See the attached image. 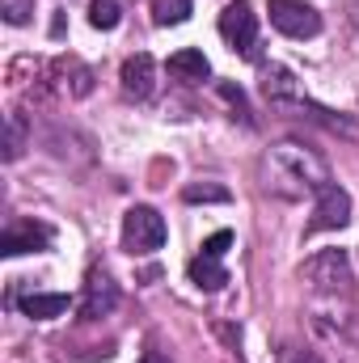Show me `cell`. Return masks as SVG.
<instances>
[{
	"label": "cell",
	"instance_id": "cell-8",
	"mask_svg": "<svg viewBox=\"0 0 359 363\" xmlns=\"http://www.w3.org/2000/svg\"><path fill=\"white\" fill-rule=\"evenodd\" d=\"M47 245H51V228H47V224H34V220H17V224H9L4 237H0V254H4V258L38 254V250H47Z\"/></svg>",
	"mask_w": 359,
	"mask_h": 363
},
{
	"label": "cell",
	"instance_id": "cell-10",
	"mask_svg": "<svg viewBox=\"0 0 359 363\" xmlns=\"http://www.w3.org/2000/svg\"><path fill=\"white\" fill-rule=\"evenodd\" d=\"M118 304V287L106 271H93L89 283H85V304H81V317L93 321V317H106L110 308Z\"/></svg>",
	"mask_w": 359,
	"mask_h": 363
},
{
	"label": "cell",
	"instance_id": "cell-20",
	"mask_svg": "<svg viewBox=\"0 0 359 363\" xmlns=\"http://www.w3.org/2000/svg\"><path fill=\"white\" fill-rule=\"evenodd\" d=\"M228 245H233V233H228V228H220V233H211V237L203 241V250H199V254H211V258H224V250H228Z\"/></svg>",
	"mask_w": 359,
	"mask_h": 363
},
{
	"label": "cell",
	"instance_id": "cell-15",
	"mask_svg": "<svg viewBox=\"0 0 359 363\" xmlns=\"http://www.w3.org/2000/svg\"><path fill=\"white\" fill-rule=\"evenodd\" d=\"M190 17V0H153V21L157 26H182Z\"/></svg>",
	"mask_w": 359,
	"mask_h": 363
},
{
	"label": "cell",
	"instance_id": "cell-21",
	"mask_svg": "<svg viewBox=\"0 0 359 363\" xmlns=\"http://www.w3.org/2000/svg\"><path fill=\"white\" fill-rule=\"evenodd\" d=\"M279 363H321L313 351H300V347H283L279 351Z\"/></svg>",
	"mask_w": 359,
	"mask_h": 363
},
{
	"label": "cell",
	"instance_id": "cell-3",
	"mask_svg": "<svg viewBox=\"0 0 359 363\" xmlns=\"http://www.w3.org/2000/svg\"><path fill=\"white\" fill-rule=\"evenodd\" d=\"M220 38H224L237 55L254 60V51H258V13H254L250 0H233V4L220 13Z\"/></svg>",
	"mask_w": 359,
	"mask_h": 363
},
{
	"label": "cell",
	"instance_id": "cell-16",
	"mask_svg": "<svg viewBox=\"0 0 359 363\" xmlns=\"http://www.w3.org/2000/svg\"><path fill=\"white\" fill-rule=\"evenodd\" d=\"M123 21V9L114 4V0H93L89 4V26L93 30H114Z\"/></svg>",
	"mask_w": 359,
	"mask_h": 363
},
{
	"label": "cell",
	"instance_id": "cell-19",
	"mask_svg": "<svg viewBox=\"0 0 359 363\" xmlns=\"http://www.w3.org/2000/svg\"><path fill=\"white\" fill-rule=\"evenodd\" d=\"M220 97H224L228 106H237L245 123H254V118H250V101H245V93H241V85H233V81H220Z\"/></svg>",
	"mask_w": 359,
	"mask_h": 363
},
{
	"label": "cell",
	"instance_id": "cell-7",
	"mask_svg": "<svg viewBox=\"0 0 359 363\" xmlns=\"http://www.w3.org/2000/svg\"><path fill=\"white\" fill-rule=\"evenodd\" d=\"M351 220V194L338 186V182H330L321 194H317V207H313V220H309V237L313 233H326V228H343Z\"/></svg>",
	"mask_w": 359,
	"mask_h": 363
},
{
	"label": "cell",
	"instance_id": "cell-13",
	"mask_svg": "<svg viewBox=\"0 0 359 363\" xmlns=\"http://www.w3.org/2000/svg\"><path fill=\"white\" fill-rule=\"evenodd\" d=\"M170 77H178V81H207L211 77V64H207V55L203 51H194V47H186L178 55H170Z\"/></svg>",
	"mask_w": 359,
	"mask_h": 363
},
{
	"label": "cell",
	"instance_id": "cell-4",
	"mask_svg": "<svg viewBox=\"0 0 359 363\" xmlns=\"http://www.w3.org/2000/svg\"><path fill=\"white\" fill-rule=\"evenodd\" d=\"M165 245V220L153 207H131L123 216V250L127 254H157Z\"/></svg>",
	"mask_w": 359,
	"mask_h": 363
},
{
	"label": "cell",
	"instance_id": "cell-17",
	"mask_svg": "<svg viewBox=\"0 0 359 363\" xmlns=\"http://www.w3.org/2000/svg\"><path fill=\"white\" fill-rule=\"evenodd\" d=\"M182 199H186V203H228L233 194H228L224 186H211V182H194V186H186V190H182Z\"/></svg>",
	"mask_w": 359,
	"mask_h": 363
},
{
	"label": "cell",
	"instance_id": "cell-2",
	"mask_svg": "<svg viewBox=\"0 0 359 363\" xmlns=\"http://www.w3.org/2000/svg\"><path fill=\"white\" fill-rule=\"evenodd\" d=\"M263 93H267V101L275 106V110H283V114H292V118H309V123H317V127H326V131H334V135L359 140V123L355 118L317 106L309 93L300 89V81H296L287 68H270L267 81H263Z\"/></svg>",
	"mask_w": 359,
	"mask_h": 363
},
{
	"label": "cell",
	"instance_id": "cell-22",
	"mask_svg": "<svg viewBox=\"0 0 359 363\" xmlns=\"http://www.w3.org/2000/svg\"><path fill=\"white\" fill-rule=\"evenodd\" d=\"M140 363H170V359H165L161 351H144V359H140Z\"/></svg>",
	"mask_w": 359,
	"mask_h": 363
},
{
	"label": "cell",
	"instance_id": "cell-5",
	"mask_svg": "<svg viewBox=\"0 0 359 363\" xmlns=\"http://www.w3.org/2000/svg\"><path fill=\"white\" fill-rule=\"evenodd\" d=\"M270 26L287 38H313L321 34V13L304 0H270Z\"/></svg>",
	"mask_w": 359,
	"mask_h": 363
},
{
	"label": "cell",
	"instance_id": "cell-1",
	"mask_svg": "<svg viewBox=\"0 0 359 363\" xmlns=\"http://www.w3.org/2000/svg\"><path fill=\"white\" fill-rule=\"evenodd\" d=\"M330 165H326V157H317L313 148H304V144H275L267 152V161H263V186L275 190V194H283V199H304V194H321L326 186H330Z\"/></svg>",
	"mask_w": 359,
	"mask_h": 363
},
{
	"label": "cell",
	"instance_id": "cell-12",
	"mask_svg": "<svg viewBox=\"0 0 359 363\" xmlns=\"http://www.w3.org/2000/svg\"><path fill=\"white\" fill-rule=\"evenodd\" d=\"M186 274H190V283H194L199 291H220V287L228 283V271H224L220 258H211V254H194L190 267H186Z\"/></svg>",
	"mask_w": 359,
	"mask_h": 363
},
{
	"label": "cell",
	"instance_id": "cell-9",
	"mask_svg": "<svg viewBox=\"0 0 359 363\" xmlns=\"http://www.w3.org/2000/svg\"><path fill=\"white\" fill-rule=\"evenodd\" d=\"M118 81H123V93H127V97L148 101L153 89H157V64H153V55H148V51H136V55L123 64Z\"/></svg>",
	"mask_w": 359,
	"mask_h": 363
},
{
	"label": "cell",
	"instance_id": "cell-6",
	"mask_svg": "<svg viewBox=\"0 0 359 363\" xmlns=\"http://www.w3.org/2000/svg\"><path fill=\"white\" fill-rule=\"evenodd\" d=\"M300 279H309L317 291H338L351 283V262H347V250H321L313 254L304 267H300Z\"/></svg>",
	"mask_w": 359,
	"mask_h": 363
},
{
	"label": "cell",
	"instance_id": "cell-18",
	"mask_svg": "<svg viewBox=\"0 0 359 363\" xmlns=\"http://www.w3.org/2000/svg\"><path fill=\"white\" fill-rule=\"evenodd\" d=\"M0 13L9 26H26L30 13H34V0H0Z\"/></svg>",
	"mask_w": 359,
	"mask_h": 363
},
{
	"label": "cell",
	"instance_id": "cell-11",
	"mask_svg": "<svg viewBox=\"0 0 359 363\" xmlns=\"http://www.w3.org/2000/svg\"><path fill=\"white\" fill-rule=\"evenodd\" d=\"M17 304H21L26 317H34V321H51V317H64V313L72 308V296H64V291H34V296H21Z\"/></svg>",
	"mask_w": 359,
	"mask_h": 363
},
{
	"label": "cell",
	"instance_id": "cell-14",
	"mask_svg": "<svg viewBox=\"0 0 359 363\" xmlns=\"http://www.w3.org/2000/svg\"><path fill=\"white\" fill-rule=\"evenodd\" d=\"M26 152V114H9L4 127V161H17Z\"/></svg>",
	"mask_w": 359,
	"mask_h": 363
}]
</instances>
